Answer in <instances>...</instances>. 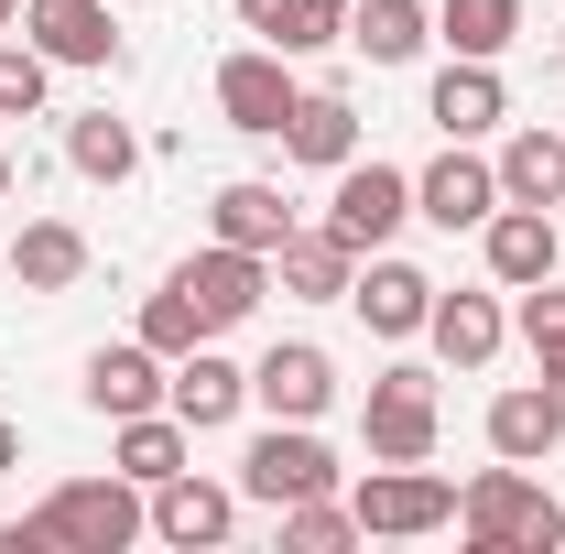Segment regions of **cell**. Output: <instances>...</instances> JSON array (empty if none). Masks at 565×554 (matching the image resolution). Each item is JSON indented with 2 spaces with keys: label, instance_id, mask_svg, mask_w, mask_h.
Listing matches in <instances>:
<instances>
[{
  "label": "cell",
  "instance_id": "cell-22",
  "mask_svg": "<svg viewBox=\"0 0 565 554\" xmlns=\"http://www.w3.org/2000/svg\"><path fill=\"white\" fill-rule=\"evenodd\" d=\"M11 273H22V294H76V283H87V228H76V217H22Z\"/></svg>",
  "mask_w": 565,
  "mask_h": 554
},
{
  "label": "cell",
  "instance_id": "cell-1",
  "mask_svg": "<svg viewBox=\"0 0 565 554\" xmlns=\"http://www.w3.org/2000/svg\"><path fill=\"white\" fill-rule=\"evenodd\" d=\"M457 533L479 554H555L565 544V511H555V489L533 479V468H479V479L457 489Z\"/></svg>",
  "mask_w": 565,
  "mask_h": 554
},
{
  "label": "cell",
  "instance_id": "cell-2",
  "mask_svg": "<svg viewBox=\"0 0 565 554\" xmlns=\"http://www.w3.org/2000/svg\"><path fill=\"white\" fill-rule=\"evenodd\" d=\"M44 544H66V554H120V544H141L152 533V489L141 479H66V489H44Z\"/></svg>",
  "mask_w": 565,
  "mask_h": 554
},
{
  "label": "cell",
  "instance_id": "cell-10",
  "mask_svg": "<svg viewBox=\"0 0 565 554\" xmlns=\"http://www.w3.org/2000/svg\"><path fill=\"white\" fill-rule=\"evenodd\" d=\"M174 294L207 316V338H217V327H239V316L273 294V262H262V251H228V239H207V251L174 273Z\"/></svg>",
  "mask_w": 565,
  "mask_h": 554
},
{
  "label": "cell",
  "instance_id": "cell-30",
  "mask_svg": "<svg viewBox=\"0 0 565 554\" xmlns=\"http://www.w3.org/2000/svg\"><path fill=\"white\" fill-rule=\"evenodd\" d=\"M511 327H522V348L533 359H565V283H522V305H511Z\"/></svg>",
  "mask_w": 565,
  "mask_h": 554
},
{
  "label": "cell",
  "instance_id": "cell-21",
  "mask_svg": "<svg viewBox=\"0 0 565 554\" xmlns=\"http://www.w3.org/2000/svg\"><path fill=\"white\" fill-rule=\"evenodd\" d=\"M555 435H565V414H555V392H544V381H511V392H490V457H511V468H544V457H555Z\"/></svg>",
  "mask_w": 565,
  "mask_h": 554
},
{
  "label": "cell",
  "instance_id": "cell-37",
  "mask_svg": "<svg viewBox=\"0 0 565 554\" xmlns=\"http://www.w3.org/2000/svg\"><path fill=\"white\" fill-rule=\"evenodd\" d=\"M544 392H555V414H565V359H544Z\"/></svg>",
  "mask_w": 565,
  "mask_h": 554
},
{
  "label": "cell",
  "instance_id": "cell-9",
  "mask_svg": "<svg viewBox=\"0 0 565 554\" xmlns=\"http://www.w3.org/2000/svg\"><path fill=\"white\" fill-rule=\"evenodd\" d=\"M22 44H33L44 66H120L109 0H22Z\"/></svg>",
  "mask_w": 565,
  "mask_h": 554
},
{
  "label": "cell",
  "instance_id": "cell-11",
  "mask_svg": "<svg viewBox=\"0 0 565 554\" xmlns=\"http://www.w3.org/2000/svg\"><path fill=\"white\" fill-rule=\"evenodd\" d=\"M250 403H262V414H273V424H316V414H327V403H338V359H327V348H316V338L273 348V359L250 370Z\"/></svg>",
  "mask_w": 565,
  "mask_h": 554
},
{
  "label": "cell",
  "instance_id": "cell-35",
  "mask_svg": "<svg viewBox=\"0 0 565 554\" xmlns=\"http://www.w3.org/2000/svg\"><path fill=\"white\" fill-rule=\"evenodd\" d=\"M0 554H44V522H0Z\"/></svg>",
  "mask_w": 565,
  "mask_h": 554
},
{
  "label": "cell",
  "instance_id": "cell-26",
  "mask_svg": "<svg viewBox=\"0 0 565 554\" xmlns=\"http://www.w3.org/2000/svg\"><path fill=\"white\" fill-rule=\"evenodd\" d=\"M500 196L511 207H565V131H511L500 141Z\"/></svg>",
  "mask_w": 565,
  "mask_h": 554
},
{
  "label": "cell",
  "instance_id": "cell-28",
  "mask_svg": "<svg viewBox=\"0 0 565 554\" xmlns=\"http://www.w3.org/2000/svg\"><path fill=\"white\" fill-rule=\"evenodd\" d=\"M66 163L87 174V185H120V174H141V131L109 120V109H76L66 120Z\"/></svg>",
  "mask_w": 565,
  "mask_h": 554
},
{
  "label": "cell",
  "instance_id": "cell-20",
  "mask_svg": "<svg viewBox=\"0 0 565 554\" xmlns=\"http://www.w3.org/2000/svg\"><path fill=\"white\" fill-rule=\"evenodd\" d=\"M424 338H435V359H446V370H490L500 338H511V316H500V294H435Z\"/></svg>",
  "mask_w": 565,
  "mask_h": 554
},
{
  "label": "cell",
  "instance_id": "cell-36",
  "mask_svg": "<svg viewBox=\"0 0 565 554\" xmlns=\"http://www.w3.org/2000/svg\"><path fill=\"white\" fill-rule=\"evenodd\" d=\"M11 468H22V424L0 414V479H11Z\"/></svg>",
  "mask_w": 565,
  "mask_h": 554
},
{
  "label": "cell",
  "instance_id": "cell-13",
  "mask_svg": "<svg viewBox=\"0 0 565 554\" xmlns=\"http://www.w3.org/2000/svg\"><path fill=\"white\" fill-rule=\"evenodd\" d=\"M479 251H490V283H500V294H522V283H544L565 262V228L544 207H511V196H500L490 228H479Z\"/></svg>",
  "mask_w": 565,
  "mask_h": 554
},
{
  "label": "cell",
  "instance_id": "cell-27",
  "mask_svg": "<svg viewBox=\"0 0 565 554\" xmlns=\"http://www.w3.org/2000/svg\"><path fill=\"white\" fill-rule=\"evenodd\" d=\"M435 44L446 55H511L522 44V0H435Z\"/></svg>",
  "mask_w": 565,
  "mask_h": 554
},
{
  "label": "cell",
  "instance_id": "cell-7",
  "mask_svg": "<svg viewBox=\"0 0 565 554\" xmlns=\"http://www.w3.org/2000/svg\"><path fill=\"white\" fill-rule=\"evenodd\" d=\"M359 435H370V457H435V370H381L370 381V403H359Z\"/></svg>",
  "mask_w": 565,
  "mask_h": 554
},
{
  "label": "cell",
  "instance_id": "cell-34",
  "mask_svg": "<svg viewBox=\"0 0 565 554\" xmlns=\"http://www.w3.org/2000/svg\"><path fill=\"white\" fill-rule=\"evenodd\" d=\"M282 11H294V0H239V33H262V44H273V33H282Z\"/></svg>",
  "mask_w": 565,
  "mask_h": 554
},
{
  "label": "cell",
  "instance_id": "cell-32",
  "mask_svg": "<svg viewBox=\"0 0 565 554\" xmlns=\"http://www.w3.org/2000/svg\"><path fill=\"white\" fill-rule=\"evenodd\" d=\"M141 348H163V359H185V348H207V316H196V305H185V294L163 283V294L141 305Z\"/></svg>",
  "mask_w": 565,
  "mask_h": 554
},
{
  "label": "cell",
  "instance_id": "cell-40",
  "mask_svg": "<svg viewBox=\"0 0 565 554\" xmlns=\"http://www.w3.org/2000/svg\"><path fill=\"white\" fill-rule=\"evenodd\" d=\"M0 196H11V185H0ZM0 239H11V228H0Z\"/></svg>",
  "mask_w": 565,
  "mask_h": 554
},
{
  "label": "cell",
  "instance_id": "cell-38",
  "mask_svg": "<svg viewBox=\"0 0 565 554\" xmlns=\"http://www.w3.org/2000/svg\"><path fill=\"white\" fill-rule=\"evenodd\" d=\"M11 22H22V0H0V33H11Z\"/></svg>",
  "mask_w": 565,
  "mask_h": 554
},
{
  "label": "cell",
  "instance_id": "cell-29",
  "mask_svg": "<svg viewBox=\"0 0 565 554\" xmlns=\"http://www.w3.org/2000/svg\"><path fill=\"white\" fill-rule=\"evenodd\" d=\"M349 544H370L359 533V511L327 489V500H282V554H349Z\"/></svg>",
  "mask_w": 565,
  "mask_h": 554
},
{
  "label": "cell",
  "instance_id": "cell-4",
  "mask_svg": "<svg viewBox=\"0 0 565 554\" xmlns=\"http://www.w3.org/2000/svg\"><path fill=\"white\" fill-rule=\"evenodd\" d=\"M338 479H349V468L327 457L316 424H262L250 457H239V500H262V511H282V500H327Z\"/></svg>",
  "mask_w": 565,
  "mask_h": 554
},
{
  "label": "cell",
  "instance_id": "cell-17",
  "mask_svg": "<svg viewBox=\"0 0 565 554\" xmlns=\"http://www.w3.org/2000/svg\"><path fill=\"white\" fill-rule=\"evenodd\" d=\"M163 381H174V370H163V348H141V338H120V348H98V359H87V381H76V392H87V414H163Z\"/></svg>",
  "mask_w": 565,
  "mask_h": 554
},
{
  "label": "cell",
  "instance_id": "cell-14",
  "mask_svg": "<svg viewBox=\"0 0 565 554\" xmlns=\"http://www.w3.org/2000/svg\"><path fill=\"white\" fill-rule=\"evenodd\" d=\"M163 403L185 414V435H217V424H239V403H250V370L228 348H185L174 381H163Z\"/></svg>",
  "mask_w": 565,
  "mask_h": 554
},
{
  "label": "cell",
  "instance_id": "cell-19",
  "mask_svg": "<svg viewBox=\"0 0 565 554\" xmlns=\"http://www.w3.org/2000/svg\"><path fill=\"white\" fill-rule=\"evenodd\" d=\"M349 305H359V327H370V338H424L435 283H424L414 262H392V251H370V273L349 283Z\"/></svg>",
  "mask_w": 565,
  "mask_h": 554
},
{
  "label": "cell",
  "instance_id": "cell-6",
  "mask_svg": "<svg viewBox=\"0 0 565 554\" xmlns=\"http://www.w3.org/2000/svg\"><path fill=\"white\" fill-rule=\"evenodd\" d=\"M294 66H282V44H250V55H228L217 66V120L228 131H250V141H282V120H294Z\"/></svg>",
  "mask_w": 565,
  "mask_h": 554
},
{
  "label": "cell",
  "instance_id": "cell-18",
  "mask_svg": "<svg viewBox=\"0 0 565 554\" xmlns=\"http://www.w3.org/2000/svg\"><path fill=\"white\" fill-rule=\"evenodd\" d=\"M273 283L294 294V305H349V283H359V251L338 239V228H327V217H316V228H294V239L273 251Z\"/></svg>",
  "mask_w": 565,
  "mask_h": 554
},
{
  "label": "cell",
  "instance_id": "cell-24",
  "mask_svg": "<svg viewBox=\"0 0 565 554\" xmlns=\"http://www.w3.org/2000/svg\"><path fill=\"white\" fill-rule=\"evenodd\" d=\"M282 152H294V163H327V174L359 163V109L338 98V87H305L294 120H282Z\"/></svg>",
  "mask_w": 565,
  "mask_h": 554
},
{
  "label": "cell",
  "instance_id": "cell-16",
  "mask_svg": "<svg viewBox=\"0 0 565 554\" xmlns=\"http://www.w3.org/2000/svg\"><path fill=\"white\" fill-rule=\"evenodd\" d=\"M294 228H305V217H294V196H282V185H262V174H239V185H217V196H207V239H228V251H262V262H273Z\"/></svg>",
  "mask_w": 565,
  "mask_h": 554
},
{
  "label": "cell",
  "instance_id": "cell-3",
  "mask_svg": "<svg viewBox=\"0 0 565 554\" xmlns=\"http://www.w3.org/2000/svg\"><path fill=\"white\" fill-rule=\"evenodd\" d=\"M349 511H359V533H381V544H424V533L457 522V479H435L424 457H370Z\"/></svg>",
  "mask_w": 565,
  "mask_h": 554
},
{
  "label": "cell",
  "instance_id": "cell-33",
  "mask_svg": "<svg viewBox=\"0 0 565 554\" xmlns=\"http://www.w3.org/2000/svg\"><path fill=\"white\" fill-rule=\"evenodd\" d=\"M273 44H282V55H327V44H349V0H294Z\"/></svg>",
  "mask_w": 565,
  "mask_h": 554
},
{
  "label": "cell",
  "instance_id": "cell-5",
  "mask_svg": "<svg viewBox=\"0 0 565 554\" xmlns=\"http://www.w3.org/2000/svg\"><path fill=\"white\" fill-rule=\"evenodd\" d=\"M414 217V174L403 163H338V196H327V228L349 239L359 262L370 251H392V228Z\"/></svg>",
  "mask_w": 565,
  "mask_h": 554
},
{
  "label": "cell",
  "instance_id": "cell-23",
  "mask_svg": "<svg viewBox=\"0 0 565 554\" xmlns=\"http://www.w3.org/2000/svg\"><path fill=\"white\" fill-rule=\"evenodd\" d=\"M185 446H196V435H185V414H174V403H163V414H120V424H109V468H120V479H141V489L174 479V468H185Z\"/></svg>",
  "mask_w": 565,
  "mask_h": 554
},
{
  "label": "cell",
  "instance_id": "cell-25",
  "mask_svg": "<svg viewBox=\"0 0 565 554\" xmlns=\"http://www.w3.org/2000/svg\"><path fill=\"white\" fill-rule=\"evenodd\" d=\"M349 44L370 66H414L424 44H435V11L424 0H349Z\"/></svg>",
  "mask_w": 565,
  "mask_h": 554
},
{
  "label": "cell",
  "instance_id": "cell-39",
  "mask_svg": "<svg viewBox=\"0 0 565 554\" xmlns=\"http://www.w3.org/2000/svg\"><path fill=\"white\" fill-rule=\"evenodd\" d=\"M0 185H11V141H0Z\"/></svg>",
  "mask_w": 565,
  "mask_h": 554
},
{
  "label": "cell",
  "instance_id": "cell-15",
  "mask_svg": "<svg viewBox=\"0 0 565 554\" xmlns=\"http://www.w3.org/2000/svg\"><path fill=\"white\" fill-rule=\"evenodd\" d=\"M152 533H163V544H185V554L228 544V533H239V489H217V479H196V468H174V479L152 489Z\"/></svg>",
  "mask_w": 565,
  "mask_h": 554
},
{
  "label": "cell",
  "instance_id": "cell-31",
  "mask_svg": "<svg viewBox=\"0 0 565 554\" xmlns=\"http://www.w3.org/2000/svg\"><path fill=\"white\" fill-rule=\"evenodd\" d=\"M44 87H55V66H44L33 44H11V33H0V120H33V109H44Z\"/></svg>",
  "mask_w": 565,
  "mask_h": 554
},
{
  "label": "cell",
  "instance_id": "cell-12",
  "mask_svg": "<svg viewBox=\"0 0 565 554\" xmlns=\"http://www.w3.org/2000/svg\"><path fill=\"white\" fill-rule=\"evenodd\" d=\"M424 120H435L446 141H490L500 120H511V87H500V66H490V55H457V66L424 87Z\"/></svg>",
  "mask_w": 565,
  "mask_h": 554
},
{
  "label": "cell",
  "instance_id": "cell-8",
  "mask_svg": "<svg viewBox=\"0 0 565 554\" xmlns=\"http://www.w3.org/2000/svg\"><path fill=\"white\" fill-rule=\"evenodd\" d=\"M490 207H500V163L468 141H446L414 174V217H435V228H490Z\"/></svg>",
  "mask_w": 565,
  "mask_h": 554
}]
</instances>
